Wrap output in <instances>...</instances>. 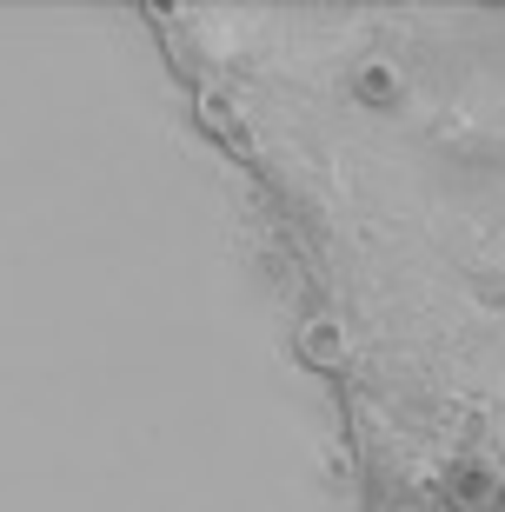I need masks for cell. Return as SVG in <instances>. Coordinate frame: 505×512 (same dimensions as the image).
I'll use <instances>...</instances> for the list:
<instances>
[{"mask_svg": "<svg viewBox=\"0 0 505 512\" xmlns=\"http://www.w3.org/2000/svg\"><path fill=\"white\" fill-rule=\"evenodd\" d=\"M505 493H499V473H486L479 459H459L446 466V512H499Z\"/></svg>", "mask_w": 505, "mask_h": 512, "instance_id": "6da1fadb", "label": "cell"}, {"mask_svg": "<svg viewBox=\"0 0 505 512\" xmlns=\"http://www.w3.org/2000/svg\"><path fill=\"white\" fill-rule=\"evenodd\" d=\"M300 353H306L313 366H339V360H346V333H339L333 320H313V326L300 333Z\"/></svg>", "mask_w": 505, "mask_h": 512, "instance_id": "7a4b0ae2", "label": "cell"}, {"mask_svg": "<svg viewBox=\"0 0 505 512\" xmlns=\"http://www.w3.org/2000/svg\"><path fill=\"white\" fill-rule=\"evenodd\" d=\"M359 100H366V107L399 100V74H393V67H366V74H359Z\"/></svg>", "mask_w": 505, "mask_h": 512, "instance_id": "3957f363", "label": "cell"}, {"mask_svg": "<svg viewBox=\"0 0 505 512\" xmlns=\"http://www.w3.org/2000/svg\"><path fill=\"white\" fill-rule=\"evenodd\" d=\"M479 300H486V306L499 300V306H505V273H499V280H492V273H486V280H479Z\"/></svg>", "mask_w": 505, "mask_h": 512, "instance_id": "277c9868", "label": "cell"}]
</instances>
